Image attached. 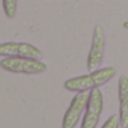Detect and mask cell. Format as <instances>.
I'll list each match as a JSON object with an SVG mask.
<instances>
[{
    "label": "cell",
    "instance_id": "obj_3",
    "mask_svg": "<svg viewBox=\"0 0 128 128\" xmlns=\"http://www.w3.org/2000/svg\"><path fill=\"white\" fill-rule=\"evenodd\" d=\"M104 53H106V33L100 24H95L94 32H92L89 54H88V60H86V68L89 72L101 68L102 60H104Z\"/></svg>",
    "mask_w": 128,
    "mask_h": 128
},
{
    "label": "cell",
    "instance_id": "obj_4",
    "mask_svg": "<svg viewBox=\"0 0 128 128\" xmlns=\"http://www.w3.org/2000/svg\"><path fill=\"white\" fill-rule=\"evenodd\" d=\"M89 92H76L65 114H63L62 128H76V125L80 122V119L83 118L86 112L88 101H89Z\"/></svg>",
    "mask_w": 128,
    "mask_h": 128
},
{
    "label": "cell",
    "instance_id": "obj_9",
    "mask_svg": "<svg viewBox=\"0 0 128 128\" xmlns=\"http://www.w3.org/2000/svg\"><path fill=\"white\" fill-rule=\"evenodd\" d=\"M101 128H120V119H119V114H112V116H108V119L102 124Z\"/></svg>",
    "mask_w": 128,
    "mask_h": 128
},
{
    "label": "cell",
    "instance_id": "obj_7",
    "mask_svg": "<svg viewBox=\"0 0 128 128\" xmlns=\"http://www.w3.org/2000/svg\"><path fill=\"white\" fill-rule=\"evenodd\" d=\"M118 96H119V119L120 128H128V77L120 76L118 82Z\"/></svg>",
    "mask_w": 128,
    "mask_h": 128
},
{
    "label": "cell",
    "instance_id": "obj_2",
    "mask_svg": "<svg viewBox=\"0 0 128 128\" xmlns=\"http://www.w3.org/2000/svg\"><path fill=\"white\" fill-rule=\"evenodd\" d=\"M0 68L15 72V74H42L47 72L48 65L39 59H30V57H2L0 59Z\"/></svg>",
    "mask_w": 128,
    "mask_h": 128
},
{
    "label": "cell",
    "instance_id": "obj_1",
    "mask_svg": "<svg viewBox=\"0 0 128 128\" xmlns=\"http://www.w3.org/2000/svg\"><path fill=\"white\" fill-rule=\"evenodd\" d=\"M116 74H118V70L114 66L100 68L96 71H90L88 74L71 77L65 80L63 88L68 92H89L95 88H101L102 84L108 83L110 80L116 77Z\"/></svg>",
    "mask_w": 128,
    "mask_h": 128
},
{
    "label": "cell",
    "instance_id": "obj_6",
    "mask_svg": "<svg viewBox=\"0 0 128 128\" xmlns=\"http://www.w3.org/2000/svg\"><path fill=\"white\" fill-rule=\"evenodd\" d=\"M0 56L2 57H30L42 60V51L29 42H2L0 44Z\"/></svg>",
    "mask_w": 128,
    "mask_h": 128
},
{
    "label": "cell",
    "instance_id": "obj_8",
    "mask_svg": "<svg viewBox=\"0 0 128 128\" xmlns=\"http://www.w3.org/2000/svg\"><path fill=\"white\" fill-rule=\"evenodd\" d=\"M2 6L6 18L12 20L17 15V8H18V0H2Z\"/></svg>",
    "mask_w": 128,
    "mask_h": 128
},
{
    "label": "cell",
    "instance_id": "obj_5",
    "mask_svg": "<svg viewBox=\"0 0 128 128\" xmlns=\"http://www.w3.org/2000/svg\"><path fill=\"white\" fill-rule=\"evenodd\" d=\"M102 108H104L102 92L100 90V88H95L89 92V101H88V107L82 119L80 128H96L100 118L102 114Z\"/></svg>",
    "mask_w": 128,
    "mask_h": 128
}]
</instances>
